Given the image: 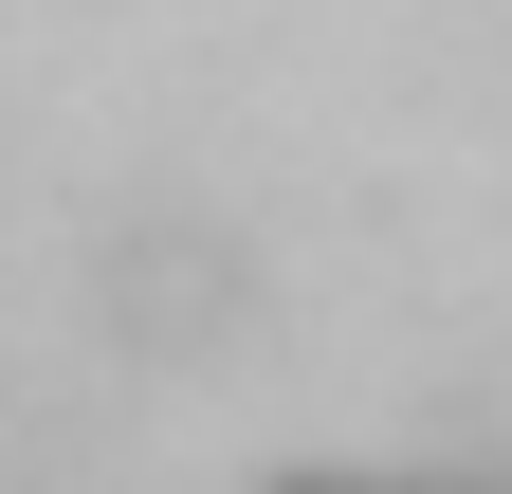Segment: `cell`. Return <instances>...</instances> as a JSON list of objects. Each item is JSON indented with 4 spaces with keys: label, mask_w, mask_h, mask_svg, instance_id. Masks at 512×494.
Wrapping results in <instances>:
<instances>
[{
    "label": "cell",
    "mask_w": 512,
    "mask_h": 494,
    "mask_svg": "<svg viewBox=\"0 0 512 494\" xmlns=\"http://www.w3.org/2000/svg\"><path fill=\"white\" fill-rule=\"evenodd\" d=\"M92 293H110V330L128 348H238L256 330V238H220L202 202H128L110 238H92Z\"/></svg>",
    "instance_id": "1"
}]
</instances>
